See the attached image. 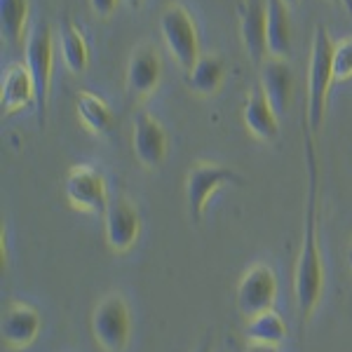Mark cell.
<instances>
[{
	"label": "cell",
	"mask_w": 352,
	"mask_h": 352,
	"mask_svg": "<svg viewBox=\"0 0 352 352\" xmlns=\"http://www.w3.org/2000/svg\"><path fill=\"white\" fill-rule=\"evenodd\" d=\"M28 8V0H0V33L8 43L16 45L24 41Z\"/></svg>",
	"instance_id": "7402d4cb"
},
{
	"label": "cell",
	"mask_w": 352,
	"mask_h": 352,
	"mask_svg": "<svg viewBox=\"0 0 352 352\" xmlns=\"http://www.w3.org/2000/svg\"><path fill=\"white\" fill-rule=\"evenodd\" d=\"M106 244L116 254H124L134 247L141 235V214L127 197L116 195L109 202V209L104 214Z\"/></svg>",
	"instance_id": "9c48e42d"
},
{
	"label": "cell",
	"mask_w": 352,
	"mask_h": 352,
	"mask_svg": "<svg viewBox=\"0 0 352 352\" xmlns=\"http://www.w3.org/2000/svg\"><path fill=\"white\" fill-rule=\"evenodd\" d=\"M244 352H277V348H272V345H256V343H249L247 350Z\"/></svg>",
	"instance_id": "484cf974"
},
{
	"label": "cell",
	"mask_w": 352,
	"mask_h": 352,
	"mask_svg": "<svg viewBox=\"0 0 352 352\" xmlns=\"http://www.w3.org/2000/svg\"><path fill=\"white\" fill-rule=\"evenodd\" d=\"M242 120L247 132L258 141H275L280 136V116L272 111L265 94L258 89H254L247 96L242 109Z\"/></svg>",
	"instance_id": "2e32d148"
},
{
	"label": "cell",
	"mask_w": 352,
	"mask_h": 352,
	"mask_svg": "<svg viewBox=\"0 0 352 352\" xmlns=\"http://www.w3.org/2000/svg\"><path fill=\"white\" fill-rule=\"evenodd\" d=\"M237 19L249 61L261 68L265 59H270L265 38V0H237Z\"/></svg>",
	"instance_id": "8fae6325"
},
{
	"label": "cell",
	"mask_w": 352,
	"mask_h": 352,
	"mask_svg": "<svg viewBox=\"0 0 352 352\" xmlns=\"http://www.w3.org/2000/svg\"><path fill=\"white\" fill-rule=\"evenodd\" d=\"M167 148H169V139L162 122L155 120L146 111L136 113L132 124V151L141 167L146 169L160 167L164 157H167Z\"/></svg>",
	"instance_id": "30bf717a"
},
{
	"label": "cell",
	"mask_w": 352,
	"mask_h": 352,
	"mask_svg": "<svg viewBox=\"0 0 352 352\" xmlns=\"http://www.w3.org/2000/svg\"><path fill=\"white\" fill-rule=\"evenodd\" d=\"M277 298V277L272 268H268L265 263L252 265L237 282L235 289V303L240 315H244L247 320L261 315L265 310H272Z\"/></svg>",
	"instance_id": "ba28073f"
},
{
	"label": "cell",
	"mask_w": 352,
	"mask_h": 352,
	"mask_svg": "<svg viewBox=\"0 0 352 352\" xmlns=\"http://www.w3.org/2000/svg\"><path fill=\"white\" fill-rule=\"evenodd\" d=\"M43 327V317L33 305L28 303H10L0 320V333L3 343L12 350L28 348L38 338Z\"/></svg>",
	"instance_id": "7c38bea8"
},
{
	"label": "cell",
	"mask_w": 352,
	"mask_h": 352,
	"mask_svg": "<svg viewBox=\"0 0 352 352\" xmlns=\"http://www.w3.org/2000/svg\"><path fill=\"white\" fill-rule=\"evenodd\" d=\"M348 265L352 268V242H350V247H348Z\"/></svg>",
	"instance_id": "83f0119b"
},
{
	"label": "cell",
	"mask_w": 352,
	"mask_h": 352,
	"mask_svg": "<svg viewBox=\"0 0 352 352\" xmlns=\"http://www.w3.org/2000/svg\"><path fill=\"white\" fill-rule=\"evenodd\" d=\"M285 0H265V38L272 59H289L292 54V19Z\"/></svg>",
	"instance_id": "e0dca14e"
},
{
	"label": "cell",
	"mask_w": 352,
	"mask_h": 352,
	"mask_svg": "<svg viewBox=\"0 0 352 352\" xmlns=\"http://www.w3.org/2000/svg\"><path fill=\"white\" fill-rule=\"evenodd\" d=\"M122 3L127 5V8L136 10V8H141V3H144V0H122Z\"/></svg>",
	"instance_id": "4316f807"
},
{
	"label": "cell",
	"mask_w": 352,
	"mask_h": 352,
	"mask_svg": "<svg viewBox=\"0 0 352 352\" xmlns=\"http://www.w3.org/2000/svg\"><path fill=\"white\" fill-rule=\"evenodd\" d=\"M261 92L277 116H285L294 96V71L287 59H265L261 66Z\"/></svg>",
	"instance_id": "5bb4252c"
},
{
	"label": "cell",
	"mask_w": 352,
	"mask_h": 352,
	"mask_svg": "<svg viewBox=\"0 0 352 352\" xmlns=\"http://www.w3.org/2000/svg\"><path fill=\"white\" fill-rule=\"evenodd\" d=\"M118 3H120V0H89V8H92L94 14H99V16H111L116 12Z\"/></svg>",
	"instance_id": "cb8c5ba5"
},
{
	"label": "cell",
	"mask_w": 352,
	"mask_h": 352,
	"mask_svg": "<svg viewBox=\"0 0 352 352\" xmlns=\"http://www.w3.org/2000/svg\"><path fill=\"white\" fill-rule=\"evenodd\" d=\"M333 52H336V45L329 38L327 28L317 26L308 59V109H305L308 134H317L322 122H324L329 89L336 80V76H333Z\"/></svg>",
	"instance_id": "7a4b0ae2"
},
{
	"label": "cell",
	"mask_w": 352,
	"mask_h": 352,
	"mask_svg": "<svg viewBox=\"0 0 352 352\" xmlns=\"http://www.w3.org/2000/svg\"><path fill=\"white\" fill-rule=\"evenodd\" d=\"M336 3H340V0H336Z\"/></svg>",
	"instance_id": "f546056e"
},
{
	"label": "cell",
	"mask_w": 352,
	"mask_h": 352,
	"mask_svg": "<svg viewBox=\"0 0 352 352\" xmlns=\"http://www.w3.org/2000/svg\"><path fill=\"white\" fill-rule=\"evenodd\" d=\"M92 336L104 352H124L132 338V312L124 296L109 294L92 312Z\"/></svg>",
	"instance_id": "277c9868"
},
{
	"label": "cell",
	"mask_w": 352,
	"mask_h": 352,
	"mask_svg": "<svg viewBox=\"0 0 352 352\" xmlns=\"http://www.w3.org/2000/svg\"><path fill=\"white\" fill-rule=\"evenodd\" d=\"M64 197L76 212L92 214L104 219L109 209V186L101 172H96L89 164H78L66 174Z\"/></svg>",
	"instance_id": "52a82bcc"
},
{
	"label": "cell",
	"mask_w": 352,
	"mask_h": 352,
	"mask_svg": "<svg viewBox=\"0 0 352 352\" xmlns=\"http://www.w3.org/2000/svg\"><path fill=\"white\" fill-rule=\"evenodd\" d=\"M333 76L338 82L352 78V41H343L336 45V52H333Z\"/></svg>",
	"instance_id": "603a6c76"
},
{
	"label": "cell",
	"mask_w": 352,
	"mask_h": 352,
	"mask_svg": "<svg viewBox=\"0 0 352 352\" xmlns=\"http://www.w3.org/2000/svg\"><path fill=\"white\" fill-rule=\"evenodd\" d=\"M160 33L172 59L188 73L200 59V38L188 10L184 5H169L160 14Z\"/></svg>",
	"instance_id": "5b68a950"
},
{
	"label": "cell",
	"mask_w": 352,
	"mask_h": 352,
	"mask_svg": "<svg viewBox=\"0 0 352 352\" xmlns=\"http://www.w3.org/2000/svg\"><path fill=\"white\" fill-rule=\"evenodd\" d=\"M192 352H214V343H212V336H204L202 338V343L197 345Z\"/></svg>",
	"instance_id": "d4e9b609"
},
{
	"label": "cell",
	"mask_w": 352,
	"mask_h": 352,
	"mask_svg": "<svg viewBox=\"0 0 352 352\" xmlns=\"http://www.w3.org/2000/svg\"><path fill=\"white\" fill-rule=\"evenodd\" d=\"M285 3L289 5V8H296V5L300 3V0H285Z\"/></svg>",
	"instance_id": "f1b7e54d"
},
{
	"label": "cell",
	"mask_w": 352,
	"mask_h": 352,
	"mask_svg": "<svg viewBox=\"0 0 352 352\" xmlns=\"http://www.w3.org/2000/svg\"><path fill=\"white\" fill-rule=\"evenodd\" d=\"M59 47L64 64L71 73H82L89 64V47L85 41L82 31L76 26L73 19H64L59 26Z\"/></svg>",
	"instance_id": "d6986e66"
},
{
	"label": "cell",
	"mask_w": 352,
	"mask_h": 352,
	"mask_svg": "<svg viewBox=\"0 0 352 352\" xmlns=\"http://www.w3.org/2000/svg\"><path fill=\"white\" fill-rule=\"evenodd\" d=\"M244 336H247L249 343L272 345V348H277V345L287 338V322L275 308L265 310V312H261V315L252 317V320H247Z\"/></svg>",
	"instance_id": "ac0fdd59"
},
{
	"label": "cell",
	"mask_w": 352,
	"mask_h": 352,
	"mask_svg": "<svg viewBox=\"0 0 352 352\" xmlns=\"http://www.w3.org/2000/svg\"><path fill=\"white\" fill-rule=\"evenodd\" d=\"M226 78V64L221 56H200L197 64L186 73V85L195 94H214Z\"/></svg>",
	"instance_id": "ffe728a7"
},
{
	"label": "cell",
	"mask_w": 352,
	"mask_h": 352,
	"mask_svg": "<svg viewBox=\"0 0 352 352\" xmlns=\"http://www.w3.org/2000/svg\"><path fill=\"white\" fill-rule=\"evenodd\" d=\"M162 61L151 45H139L127 64V92L134 99H144L160 85Z\"/></svg>",
	"instance_id": "4fadbf2b"
},
{
	"label": "cell",
	"mask_w": 352,
	"mask_h": 352,
	"mask_svg": "<svg viewBox=\"0 0 352 352\" xmlns=\"http://www.w3.org/2000/svg\"><path fill=\"white\" fill-rule=\"evenodd\" d=\"M242 176L235 172L228 164L219 162H195V167L190 169L186 176V207H188L190 219L202 221V214L207 209L209 197L214 195L219 188L230 184H242Z\"/></svg>",
	"instance_id": "8992f818"
},
{
	"label": "cell",
	"mask_w": 352,
	"mask_h": 352,
	"mask_svg": "<svg viewBox=\"0 0 352 352\" xmlns=\"http://www.w3.org/2000/svg\"><path fill=\"white\" fill-rule=\"evenodd\" d=\"M76 111L80 122L87 124V129L94 134H109L113 124H116V118H113L109 104L92 92H80L76 96Z\"/></svg>",
	"instance_id": "44dd1931"
},
{
	"label": "cell",
	"mask_w": 352,
	"mask_h": 352,
	"mask_svg": "<svg viewBox=\"0 0 352 352\" xmlns=\"http://www.w3.org/2000/svg\"><path fill=\"white\" fill-rule=\"evenodd\" d=\"M24 64L33 78L36 87V113L38 124H45L50 104V89H52V68H54V38L47 24H36L26 41Z\"/></svg>",
	"instance_id": "3957f363"
},
{
	"label": "cell",
	"mask_w": 352,
	"mask_h": 352,
	"mask_svg": "<svg viewBox=\"0 0 352 352\" xmlns=\"http://www.w3.org/2000/svg\"><path fill=\"white\" fill-rule=\"evenodd\" d=\"M305 153H308V200H305L303 237L294 272V296L303 324L317 310L324 292V263L320 249V169L310 134H305Z\"/></svg>",
	"instance_id": "6da1fadb"
},
{
	"label": "cell",
	"mask_w": 352,
	"mask_h": 352,
	"mask_svg": "<svg viewBox=\"0 0 352 352\" xmlns=\"http://www.w3.org/2000/svg\"><path fill=\"white\" fill-rule=\"evenodd\" d=\"M36 106V87L26 64L5 66L3 82H0V106L5 113H19L26 106Z\"/></svg>",
	"instance_id": "9a60e30c"
}]
</instances>
